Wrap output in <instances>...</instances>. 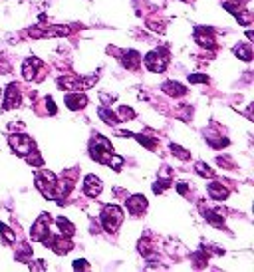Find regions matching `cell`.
Here are the masks:
<instances>
[{
  "label": "cell",
  "mask_w": 254,
  "mask_h": 272,
  "mask_svg": "<svg viewBox=\"0 0 254 272\" xmlns=\"http://www.w3.org/2000/svg\"><path fill=\"white\" fill-rule=\"evenodd\" d=\"M89 155H91L93 161L101 163V165L113 167L115 171H119L123 167V157H119V155L113 153V145L104 135H95L89 141Z\"/></svg>",
  "instance_id": "1"
},
{
  "label": "cell",
  "mask_w": 254,
  "mask_h": 272,
  "mask_svg": "<svg viewBox=\"0 0 254 272\" xmlns=\"http://www.w3.org/2000/svg\"><path fill=\"white\" fill-rule=\"evenodd\" d=\"M101 223L108 233H117V229L123 223V211L117 205H106L101 211Z\"/></svg>",
  "instance_id": "2"
},
{
  "label": "cell",
  "mask_w": 254,
  "mask_h": 272,
  "mask_svg": "<svg viewBox=\"0 0 254 272\" xmlns=\"http://www.w3.org/2000/svg\"><path fill=\"white\" fill-rule=\"evenodd\" d=\"M34 181H36V189H38L46 199H54V187H56L58 177H56L52 171H38V173L34 175Z\"/></svg>",
  "instance_id": "3"
},
{
  "label": "cell",
  "mask_w": 254,
  "mask_h": 272,
  "mask_svg": "<svg viewBox=\"0 0 254 272\" xmlns=\"http://www.w3.org/2000/svg\"><path fill=\"white\" fill-rule=\"evenodd\" d=\"M167 64H169V54L165 50H153L145 56V66H147L149 72H153V74L165 72Z\"/></svg>",
  "instance_id": "4"
},
{
  "label": "cell",
  "mask_w": 254,
  "mask_h": 272,
  "mask_svg": "<svg viewBox=\"0 0 254 272\" xmlns=\"http://www.w3.org/2000/svg\"><path fill=\"white\" fill-rule=\"evenodd\" d=\"M8 143H10L12 151H14L16 155H20V157H24V155H28L32 149H36L34 139L28 137V135H24V133H12V135H8Z\"/></svg>",
  "instance_id": "5"
},
{
  "label": "cell",
  "mask_w": 254,
  "mask_h": 272,
  "mask_svg": "<svg viewBox=\"0 0 254 272\" xmlns=\"http://www.w3.org/2000/svg\"><path fill=\"white\" fill-rule=\"evenodd\" d=\"M30 237L34 242H44L48 237H50V214L42 212L36 223L32 225V231H30Z\"/></svg>",
  "instance_id": "6"
},
{
  "label": "cell",
  "mask_w": 254,
  "mask_h": 272,
  "mask_svg": "<svg viewBox=\"0 0 254 272\" xmlns=\"http://www.w3.org/2000/svg\"><path fill=\"white\" fill-rule=\"evenodd\" d=\"M44 244H46V246H50V248H52L56 254H60V256L68 254V252L74 248V244H72L70 237H64V235H58V237H52V235H50V237L44 241Z\"/></svg>",
  "instance_id": "7"
},
{
  "label": "cell",
  "mask_w": 254,
  "mask_h": 272,
  "mask_svg": "<svg viewBox=\"0 0 254 272\" xmlns=\"http://www.w3.org/2000/svg\"><path fill=\"white\" fill-rule=\"evenodd\" d=\"M42 68H44V64H42L40 58H36V56L26 58L24 64H22V76H24V80H28V82L40 80V74H38V72H40Z\"/></svg>",
  "instance_id": "8"
},
{
  "label": "cell",
  "mask_w": 254,
  "mask_h": 272,
  "mask_svg": "<svg viewBox=\"0 0 254 272\" xmlns=\"http://www.w3.org/2000/svg\"><path fill=\"white\" fill-rule=\"evenodd\" d=\"M22 101V95H20V88L18 84H10L6 88V95H4V105H2V110L8 112V110H14V107H18Z\"/></svg>",
  "instance_id": "9"
},
{
  "label": "cell",
  "mask_w": 254,
  "mask_h": 272,
  "mask_svg": "<svg viewBox=\"0 0 254 272\" xmlns=\"http://www.w3.org/2000/svg\"><path fill=\"white\" fill-rule=\"evenodd\" d=\"M195 40H197V44L202 46V48H209V50L215 48V36H213V30H211V28L197 26V28H195Z\"/></svg>",
  "instance_id": "10"
},
{
  "label": "cell",
  "mask_w": 254,
  "mask_h": 272,
  "mask_svg": "<svg viewBox=\"0 0 254 272\" xmlns=\"http://www.w3.org/2000/svg\"><path fill=\"white\" fill-rule=\"evenodd\" d=\"M119 60H121L123 68H127L131 72H135L139 68V64H141V56H139L137 50H125L121 56H119Z\"/></svg>",
  "instance_id": "11"
},
{
  "label": "cell",
  "mask_w": 254,
  "mask_h": 272,
  "mask_svg": "<svg viewBox=\"0 0 254 272\" xmlns=\"http://www.w3.org/2000/svg\"><path fill=\"white\" fill-rule=\"evenodd\" d=\"M58 88L66 90V91H80V90H84V82L78 76H62V78H58Z\"/></svg>",
  "instance_id": "12"
},
{
  "label": "cell",
  "mask_w": 254,
  "mask_h": 272,
  "mask_svg": "<svg viewBox=\"0 0 254 272\" xmlns=\"http://www.w3.org/2000/svg\"><path fill=\"white\" fill-rule=\"evenodd\" d=\"M101 189H104V185H101L99 177L87 175V177L84 179V193H85L87 197H93V199H95V197L101 193Z\"/></svg>",
  "instance_id": "13"
},
{
  "label": "cell",
  "mask_w": 254,
  "mask_h": 272,
  "mask_svg": "<svg viewBox=\"0 0 254 272\" xmlns=\"http://www.w3.org/2000/svg\"><path fill=\"white\" fill-rule=\"evenodd\" d=\"M147 209V199L143 195H133L127 199V211L133 214V216H139L143 214V211Z\"/></svg>",
  "instance_id": "14"
},
{
  "label": "cell",
  "mask_w": 254,
  "mask_h": 272,
  "mask_svg": "<svg viewBox=\"0 0 254 272\" xmlns=\"http://www.w3.org/2000/svg\"><path fill=\"white\" fill-rule=\"evenodd\" d=\"M66 105H68V110H72V112L84 110V107L87 105V97H85L84 93H80V91L68 93V95H66Z\"/></svg>",
  "instance_id": "15"
},
{
  "label": "cell",
  "mask_w": 254,
  "mask_h": 272,
  "mask_svg": "<svg viewBox=\"0 0 254 272\" xmlns=\"http://www.w3.org/2000/svg\"><path fill=\"white\" fill-rule=\"evenodd\" d=\"M161 90H163L167 95H171V97H181V95L187 93V88H185L183 84H179V82H173V80L165 82V84L161 86Z\"/></svg>",
  "instance_id": "16"
},
{
  "label": "cell",
  "mask_w": 254,
  "mask_h": 272,
  "mask_svg": "<svg viewBox=\"0 0 254 272\" xmlns=\"http://www.w3.org/2000/svg\"><path fill=\"white\" fill-rule=\"evenodd\" d=\"M207 193H209V197H211V199H217V201H225V199L228 197V189H226V187H223V183H217V181L209 183Z\"/></svg>",
  "instance_id": "17"
},
{
  "label": "cell",
  "mask_w": 254,
  "mask_h": 272,
  "mask_svg": "<svg viewBox=\"0 0 254 272\" xmlns=\"http://www.w3.org/2000/svg\"><path fill=\"white\" fill-rule=\"evenodd\" d=\"M202 216L213 225V227H217V229H225V219H223V214H219L217 211H211V209H207V211H202Z\"/></svg>",
  "instance_id": "18"
},
{
  "label": "cell",
  "mask_w": 254,
  "mask_h": 272,
  "mask_svg": "<svg viewBox=\"0 0 254 272\" xmlns=\"http://www.w3.org/2000/svg\"><path fill=\"white\" fill-rule=\"evenodd\" d=\"M97 116L104 120V123H108V125H112V127H115V125L121 121L112 110H108V107H99V110H97Z\"/></svg>",
  "instance_id": "19"
},
{
  "label": "cell",
  "mask_w": 254,
  "mask_h": 272,
  "mask_svg": "<svg viewBox=\"0 0 254 272\" xmlns=\"http://www.w3.org/2000/svg\"><path fill=\"white\" fill-rule=\"evenodd\" d=\"M56 225H58V229H60V233H62L64 237H72V235H74V231H76V227H74V225L66 219V216H58Z\"/></svg>",
  "instance_id": "20"
},
{
  "label": "cell",
  "mask_w": 254,
  "mask_h": 272,
  "mask_svg": "<svg viewBox=\"0 0 254 272\" xmlns=\"http://www.w3.org/2000/svg\"><path fill=\"white\" fill-rule=\"evenodd\" d=\"M234 54L242 60V62H250L252 60V50H250V46H246V44H238V46H234Z\"/></svg>",
  "instance_id": "21"
},
{
  "label": "cell",
  "mask_w": 254,
  "mask_h": 272,
  "mask_svg": "<svg viewBox=\"0 0 254 272\" xmlns=\"http://www.w3.org/2000/svg\"><path fill=\"white\" fill-rule=\"evenodd\" d=\"M143 147H147L149 151H155L157 149V139L155 137H149V135H143V133H137V135H133Z\"/></svg>",
  "instance_id": "22"
},
{
  "label": "cell",
  "mask_w": 254,
  "mask_h": 272,
  "mask_svg": "<svg viewBox=\"0 0 254 272\" xmlns=\"http://www.w3.org/2000/svg\"><path fill=\"white\" fill-rule=\"evenodd\" d=\"M24 159H26V163H30V165H34V167H42L44 165V159L40 157V153L36 149H32L28 155H24Z\"/></svg>",
  "instance_id": "23"
},
{
  "label": "cell",
  "mask_w": 254,
  "mask_h": 272,
  "mask_svg": "<svg viewBox=\"0 0 254 272\" xmlns=\"http://www.w3.org/2000/svg\"><path fill=\"white\" fill-rule=\"evenodd\" d=\"M0 235L4 237V241H6L8 244H14V242H16V235H14L12 229H10L8 225H4V223H0Z\"/></svg>",
  "instance_id": "24"
},
{
  "label": "cell",
  "mask_w": 254,
  "mask_h": 272,
  "mask_svg": "<svg viewBox=\"0 0 254 272\" xmlns=\"http://www.w3.org/2000/svg\"><path fill=\"white\" fill-rule=\"evenodd\" d=\"M195 171H197L200 177H209V179L215 175V171H213V169L207 165V163H202V161H198L197 165H195Z\"/></svg>",
  "instance_id": "25"
},
{
  "label": "cell",
  "mask_w": 254,
  "mask_h": 272,
  "mask_svg": "<svg viewBox=\"0 0 254 272\" xmlns=\"http://www.w3.org/2000/svg\"><path fill=\"white\" fill-rule=\"evenodd\" d=\"M171 153H173L175 157H179L181 161H189V159H191V153H189L187 149H183L181 145H177V143H171Z\"/></svg>",
  "instance_id": "26"
},
{
  "label": "cell",
  "mask_w": 254,
  "mask_h": 272,
  "mask_svg": "<svg viewBox=\"0 0 254 272\" xmlns=\"http://www.w3.org/2000/svg\"><path fill=\"white\" fill-rule=\"evenodd\" d=\"M171 185H173L171 179H159L157 183H153V193H155V195H161V193H163L165 189H169Z\"/></svg>",
  "instance_id": "27"
},
{
  "label": "cell",
  "mask_w": 254,
  "mask_h": 272,
  "mask_svg": "<svg viewBox=\"0 0 254 272\" xmlns=\"http://www.w3.org/2000/svg\"><path fill=\"white\" fill-rule=\"evenodd\" d=\"M135 118V112L131 110V107H127V105H121L119 107V120L121 121H129V120H133Z\"/></svg>",
  "instance_id": "28"
},
{
  "label": "cell",
  "mask_w": 254,
  "mask_h": 272,
  "mask_svg": "<svg viewBox=\"0 0 254 272\" xmlns=\"http://www.w3.org/2000/svg\"><path fill=\"white\" fill-rule=\"evenodd\" d=\"M30 258H32V248L30 246H24L20 252H16V260H20V262H30Z\"/></svg>",
  "instance_id": "29"
},
{
  "label": "cell",
  "mask_w": 254,
  "mask_h": 272,
  "mask_svg": "<svg viewBox=\"0 0 254 272\" xmlns=\"http://www.w3.org/2000/svg\"><path fill=\"white\" fill-rule=\"evenodd\" d=\"M151 250H153V246H151L149 239H141V241H139V252H141V254H145V256H149V254H151Z\"/></svg>",
  "instance_id": "30"
},
{
  "label": "cell",
  "mask_w": 254,
  "mask_h": 272,
  "mask_svg": "<svg viewBox=\"0 0 254 272\" xmlns=\"http://www.w3.org/2000/svg\"><path fill=\"white\" fill-rule=\"evenodd\" d=\"M189 82L191 84H209V76H205V74H193V76H189Z\"/></svg>",
  "instance_id": "31"
},
{
  "label": "cell",
  "mask_w": 254,
  "mask_h": 272,
  "mask_svg": "<svg viewBox=\"0 0 254 272\" xmlns=\"http://www.w3.org/2000/svg\"><path fill=\"white\" fill-rule=\"evenodd\" d=\"M74 270H89V264L84 258H78V260H74Z\"/></svg>",
  "instance_id": "32"
},
{
  "label": "cell",
  "mask_w": 254,
  "mask_h": 272,
  "mask_svg": "<svg viewBox=\"0 0 254 272\" xmlns=\"http://www.w3.org/2000/svg\"><path fill=\"white\" fill-rule=\"evenodd\" d=\"M46 107H48V114L50 116H56V105H54V99L52 97H46Z\"/></svg>",
  "instance_id": "33"
},
{
  "label": "cell",
  "mask_w": 254,
  "mask_h": 272,
  "mask_svg": "<svg viewBox=\"0 0 254 272\" xmlns=\"http://www.w3.org/2000/svg\"><path fill=\"white\" fill-rule=\"evenodd\" d=\"M30 262H32V260H30ZM30 270H46L44 260H34V262L30 264Z\"/></svg>",
  "instance_id": "34"
},
{
  "label": "cell",
  "mask_w": 254,
  "mask_h": 272,
  "mask_svg": "<svg viewBox=\"0 0 254 272\" xmlns=\"http://www.w3.org/2000/svg\"><path fill=\"white\" fill-rule=\"evenodd\" d=\"M99 99L104 101V103H108V101H115L117 97L115 95H108V93H99Z\"/></svg>",
  "instance_id": "35"
},
{
  "label": "cell",
  "mask_w": 254,
  "mask_h": 272,
  "mask_svg": "<svg viewBox=\"0 0 254 272\" xmlns=\"http://www.w3.org/2000/svg\"><path fill=\"white\" fill-rule=\"evenodd\" d=\"M8 72H10V66L4 60H0V74H8Z\"/></svg>",
  "instance_id": "36"
},
{
  "label": "cell",
  "mask_w": 254,
  "mask_h": 272,
  "mask_svg": "<svg viewBox=\"0 0 254 272\" xmlns=\"http://www.w3.org/2000/svg\"><path fill=\"white\" fill-rule=\"evenodd\" d=\"M159 24H161V22H159ZM159 24H157V22H149V28H151V30H157V32H163L165 26H159Z\"/></svg>",
  "instance_id": "37"
},
{
  "label": "cell",
  "mask_w": 254,
  "mask_h": 272,
  "mask_svg": "<svg viewBox=\"0 0 254 272\" xmlns=\"http://www.w3.org/2000/svg\"><path fill=\"white\" fill-rule=\"evenodd\" d=\"M177 191H179V195H187V191H189V187H187L185 183H179V185H177Z\"/></svg>",
  "instance_id": "38"
},
{
  "label": "cell",
  "mask_w": 254,
  "mask_h": 272,
  "mask_svg": "<svg viewBox=\"0 0 254 272\" xmlns=\"http://www.w3.org/2000/svg\"><path fill=\"white\" fill-rule=\"evenodd\" d=\"M117 135H119V137H133V133H131V131H119Z\"/></svg>",
  "instance_id": "39"
},
{
  "label": "cell",
  "mask_w": 254,
  "mask_h": 272,
  "mask_svg": "<svg viewBox=\"0 0 254 272\" xmlns=\"http://www.w3.org/2000/svg\"><path fill=\"white\" fill-rule=\"evenodd\" d=\"M246 38H248V40H252V38H254V32H252V30H248V32H246Z\"/></svg>",
  "instance_id": "40"
},
{
  "label": "cell",
  "mask_w": 254,
  "mask_h": 272,
  "mask_svg": "<svg viewBox=\"0 0 254 272\" xmlns=\"http://www.w3.org/2000/svg\"><path fill=\"white\" fill-rule=\"evenodd\" d=\"M0 91H2V90H0Z\"/></svg>",
  "instance_id": "41"
}]
</instances>
